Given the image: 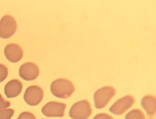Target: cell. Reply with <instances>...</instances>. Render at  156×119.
Segmentation results:
<instances>
[{
    "mask_svg": "<svg viewBox=\"0 0 156 119\" xmlns=\"http://www.w3.org/2000/svg\"><path fill=\"white\" fill-rule=\"evenodd\" d=\"M50 90L52 94L56 97L66 99L69 97L75 91L73 83L66 78H59L51 84Z\"/></svg>",
    "mask_w": 156,
    "mask_h": 119,
    "instance_id": "cell-1",
    "label": "cell"
},
{
    "mask_svg": "<svg viewBox=\"0 0 156 119\" xmlns=\"http://www.w3.org/2000/svg\"><path fill=\"white\" fill-rule=\"evenodd\" d=\"M92 113V109L89 102L83 100L76 102L72 106L69 115L73 119H87Z\"/></svg>",
    "mask_w": 156,
    "mask_h": 119,
    "instance_id": "cell-2",
    "label": "cell"
},
{
    "mask_svg": "<svg viewBox=\"0 0 156 119\" xmlns=\"http://www.w3.org/2000/svg\"><path fill=\"white\" fill-rule=\"evenodd\" d=\"M115 93V89L112 86H105L97 90L94 96L96 107L101 109L105 107Z\"/></svg>",
    "mask_w": 156,
    "mask_h": 119,
    "instance_id": "cell-3",
    "label": "cell"
},
{
    "mask_svg": "<svg viewBox=\"0 0 156 119\" xmlns=\"http://www.w3.org/2000/svg\"><path fill=\"white\" fill-rule=\"evenodd\" d=\"M17 24L15 18L12 15H4L0 21V37L7 38L11 37L15 32Z\"/></svg>",
    "mask_w": 156,
    "mask_h": 119,
    "instance_id": "cell-4",
    "label": "cell"
},
{
    "mask_svg": "<svg viewBox=\"0 0 156 119\" xmlns=\"http://www.w3.org/2000/svg\"><path fill=\"white\" fill-rule=\"evenodd\" d=\"M44 96L43 90L40 86L33 85L28 87L24 93L23 98L28 105L35 106L42 101Z\"/></svg>",
    "mask_w": 156,
    "mask_h": 119,
    "instance_id": "cell-5",
    "label": "cell"
},
{
    "mask_svg": "<svg viewBox=\"0 0 156 119\" xmlns=\"http://www.w3.org/2000/svg\"><path fill=\"white\" fill-rule=\"evenodd\" d=\"M66 106L65 103L51 101L42 107L41 111L44 115L48 117H62L64 115Z\"/></svg>",
    "mask_w": 156,
    "mask_h": 119,
    "instance_id": "cell-6",
    "label": "cell"
},
{
    "mask_svg": "<svg viewBox=\"0 0 156 119\" xmlns=\"http://www.w3.org/2000/svg\"><path fill=\"white\" fill-rule=\"evenodd\" d=\"M40 73V70L35 63L28 62L23 64L20 67L19 74L20 76L27 81L33 80L36 79Z\"/></svg>",
    "mask_w": 156,
    "mask_h": 119,
    "instance_id": "cell-7",
    "label": "cell"
},
{
    "mask_svg": "<svg viewBox=\"0 0 156 119\" xmlns=\"http://www.w3.org/2000/svg\"><path fill=\"white\" fill-rule=\"evenodd\" d=\"M134 98L131 95L126 96L115 102L110 107L109 111L116 115L123 114L133 105Z\"/></svg>",
    "mask_w": 156,
    "mask_h": 119,
    "instance_id": "cell-8",
    "label": "cell"
},
{
    "mask_svg": "<svg viewBox=\"0 0 156 119\" xmlns=\"http://www.w3.org/2000/svg\"><path fill=\"white\" fill-rule=\"evenodd\" d=\"M5 55L10 61L15 63L19 61L22 58L23 51L19 45L10 43L7 45L4 50Z\"/></svg>",
    "mask_w": 156,
    "mask_h": 119,
    "instance_id": "cell-9",
    "label": "cell"
},
{
    "mask_svg": "<svg viewBox=\"0 0 156 119\" xmlns=\"http://www.w3.org/2000/svg\"><path fill=\"white\" fill-rule=\"evenodd\" d=\"M23 88L22 83L16 79L8 82L4 88L5 95L8 98H13L18 96L21 92Z\"/></svg>",
    "mask_w": 156,
    "mask_h": 119,
    "instance_id": "cell-10",
    "label": "cell"
},
{
    "mask_svg": "<svg viewBox=\"0 0 156 119\" xmlns=\"http://www.w3.org/2000/svg\"><path fill=\"white\" fill-rule=\"evenodd\" d=\"M156 102V98L153 95H147L143 98L141 105L148 115L153 116L155 114Z\"/></svg>",
    "mask_w": 156,
    "mask_h": 119,
    "instance_id": "cell-11",
    "label": "cell"
},
{
    "mask_svg": "<svg viewBox=\"0 0 156 119\" xmlns=\"http://www.w3.org/2000/svg\"><path fill=\"white\" fill-rule=\"evenodd\" d=\"M125 119H145V117L141 110L135 109L130 111L126 114Z\"/></svg>",
    "mask_w": 156,
    "mask_h": 119,
    "instance_id": "cell-12",
    "label": "cell"
},
{
    "mask_svg": "<svg viewBox=\"0 0 156 119\" xmlns=\"http://www.w3.org/2000/svg\"><path fill=\"white\" fill-rule=\"evenodd\" d=\"M14 113V110L11 108L0 110V119H10Z\"/></svg>",
    "mask_w": 156,
    "mask_h": 119,
    "instance_id": "cell-13",
    "label": "cell"
},
{
    "mask_svg": "<svg viewBox=\"0 0 156 119\" xmlns=\"http://www.w3.org/2000/svg\"><path fill=\"white\" fill-rule=\"evenodd\" d=\"M8 74V70L7 67L4 64H0V82L5 79Z\"/></svg>",
    "mask_w": 156,
    "mask_h": 119,
    "instance_id": "cell-14",
    "label": "cell"
},
{
    "mask_svg": "<svg viewBox=\"0 0 156 119\" xmlns=\"http://www.w3.org/2000/svg\"><path fill=\"white\" fill-rule=\"evenodd\" d=\"M17 119H36V118L32 113L25 111L22 113Z\"/></svg>",
    "mask_w": 156,
    "mask_h": 119,
    "instance_id": "cell-15",
    "label": "cell"
},
{
    "mask_svg": "<svg viewBox=\"0 0 156 119\" xmlns=\"http://www.w3.org/2000/svg\"><path fill=\"white\" fill-rule=\"evenodd\" d=\"M10 104V102L4 99L0 94V109L8 107Z\"/></svg>",
    "mask_w": 156,
    "mask_h": 119,
    "instance_id": "cell-16",
    "label": "cell"
},
{
    "mask_svg": "<svg viewBox=\"0 0 156 119\" xmlns=\"http://www.w3.org/2000/svg\"><path fill=\"white\" fill-rule=\"evenodd\" d=\"M93 119H114L110 115L106 113H101L96 115Z\"/></svg>",
    "mask_w": 156,
    "mask_h": 119,
    "instance_id": "cell-17",
    "label": "cell"
},
{
    "mask_svg": "<svg viewBox=\"0 0 156 119\" xmlns=\"http://www.w3.org/2000/svg\"></svg>",
    "mask_w": 156,
    "mask_h": 119,
    "instance_id": "cell-18",
    "label": "cell"
}]
</instances>
